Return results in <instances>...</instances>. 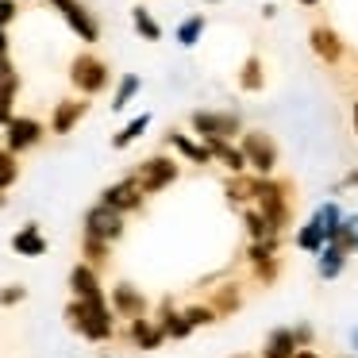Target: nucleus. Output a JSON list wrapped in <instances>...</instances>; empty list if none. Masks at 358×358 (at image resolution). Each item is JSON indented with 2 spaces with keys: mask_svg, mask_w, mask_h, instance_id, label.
<instances>
[{
  "mask_svg": "<svg viewBox=\"0 0 358 358\" xmlns=\"http://www.w3.org/2000/svg\"><path fill=\"white\" fill-rule=\"evenodd\" d=\"M247 231H250V239L255 243H266V239H273V231H270V224H266L262 216H258V208H247Z\"/></svg>",
  "mask_w": 358,
  "mask_h": 358,
  "instance_id": "obj_30",
  "label": "nucleus"
},
{
  "mask_svg": "<svg viewBox=\"0 0 358 358\" xmlns=\"http://www.w3.org/2000/svg\"><path fill=\"white\" fill-rule=\"evenodd\" d=\"M258 216L270 224V231H285L289 224V196H285V185H278V181L262 178L258 181Z\"/></svg>",
  "mask_w": 358,
  "mask_h": 358,
  "instance_id": "obj_2",
  "label": "nucleus"
},
{
  "mask_svg": "<svg viewBox=\"0 0 358 358\" xmlns=\"http://www.w3.org/2000/svg\"><path fill=\"white\" fill-rule=\"evenodd\" d=\"M162 339H166V335H162V327H158L155 320H147V316L131 320V343H135V347H143V350H155Z\"/></svg>",
  "mask_w": 358,
  "mask_h": 358,
  "instance_id": "obj_17",
  "label": "nucleus"
},
{
  "mask_svg": "<svg viewBox=\"0 0 358 358\" xmlns=\"http://www.w3.org/2000/svg\"><path fill=\"white\" fill-rule=\"evenodd\" d=\"M181 316L189 320V327H208V324H216V312H212V304H193V308H185Z\"/></svg>",
  "mask_w": 358,
  "mask_h": 358,
  "instance_id": "obj_34",
  "label": "nucleus"
},
{
  "mask_svg": "<svg viewBox=\"0 0 358 358\" xmlns=\"http://www.w3.org/2000/svg\"><path fill=\"white\" fill-rule=\"evenodd\" d=\"M24 296H27V289H24V285H4V289H0V304H4V308L20 304Z\"/></svg>",
  "mask_w": 358,
  "mask_h": 358,
  "instance_id": "obj_36",
  "label": "nucleus"
},
{
  "mask_svg": "<svg viewBox=\"0 0 358 358\" xmlns=\"http://www.w3.org/2000/svg\"><path fill=\"white\" fill-rule=\"evenodd\" d=\"M350 120H355V135H358V104H355V112H350Z\"/></svg>",
  "mask_w": 358,
  "mask_h": 358,
  "instance_id": "obj_42",
  "label": "nucleus"
},
{
  "mask_svg": "<svg viewBox=\"0 0 358 358\" xmlns=\"http://www.w3.org/2000/svg\"><path fill=\"white\" fill-rule=\"evenodd\" d=\"M85 239H101L112 247L116 239H124V216L104 208V204H93V208L85 212Z\"/></svg>",
  "mask_w": 358,
  "mask_h": 358,
  "instance_id": "obj_7",
  "label": "nucleus"
},
{
  "mask_svg": "<svg viewBox=\"0 0 358 358\" xmlns=\"http://www.w3.org/2000/svg\"><path fill=\"white\" fill-rule=\"evenodd\" d=\"M131 24H135V31H139L143 39H150V43L162 39V27L155 24V16H150V12L143 8V4H139V8H131Z\"/></svg>",
  "mask_w": 358,
  "mask_h": 358,
  "instance_id": "obj_25",
  "label": "nucleus"
},
{
  "mask_svg": "<svg viewBox=\"0 0 358 358\" xmlns=\"http://www.w3.org/2000/svg\"><path fill=\"white\" fill-rule=\"evenodd\" d=\"M201 31H204V16H189L185 24L178 27V43L181 47H193V43L201 39Z\"/></svg>",
  "mask_w": 358,
  "mask_h": 358,
  "instance_id": "obj_32",
  "label": "nucleus"
},
{
  "mask_svg": "<svg viewBox=\"0 0 358 358\" xmlns=\"http://www.w3.org/2000/svg\"><path fill=\"white\" fill-rule=\"evenodd\" d=\"M262 85H266V66H262L258 55H250L247 62H243V70H239V89L243 93H258Z\"/></svg>",
  "mask_w": 358,
  "mask_h": 358,
  "instance_id": "obj_20",
  "label": "nucleus"
},
{
  "mask_svg": "<svg viewBox=\"0 0 358 358\" xmlns=\"http://www.w3.org/2000/svg\"><path fill=\"white\" fill-rule=\"evenodd\" d=\"M343 262H347V255H339L335 247H320V278H324V281L339 278Z\"/></svg>",
  "mask_w": 358,
  "mask_h": 358,
  "instance_id": "obj_24",
  "label": "nucleus"
},
{
  "mask_svg": "<svg viewBox=\"0 0 358 358\" xmlns=\"http://www.w3.org/2000/svg\"><path fill=\"white\" fill-rule=\"evenodd\" d=\"M139 85H143V81L139 78H135V73H127V78L124 81H120V89H116V96H112V108H127V101H131V96L135 93H139Z\"/></svg>",
  "mask_w": 358,
  "mask_h": 358,
  "instance_id": "obj_31",
  "label": "nucleus"
},
{
  "mask_svg": "<svg viewBox=\"0 0 358 358\" xmlns=\"http://www.w3.org/2000/svg\"><path fill=\"white\" fill-rule=\"evenodd\" d=\"M50 8L62 12V20L73 27V35H81L85 43H96V35H101V27H96L93 12L81 4V0H50Z\"/></svg>",
  "mask_w": 358,
  "mask_h": 358,
  "instance_id": "obj_8",
  "label": "nucleus"
},
{
  "mask_svg": "<svg viewBox=\"0 0 358 358\" xmlns=\"http://www.w3.org/2000/svg\"><path fill=\"white\" fill-rule=\"evenodd\" d=\"M0 58H8V31L0 27Z\"/></svg>",
  "mask_w": 358,
  "mask_h": 358,
  "instance_id": "obj_39",
  "label": "nucleus"
},
{
  "mask_svg": "<svg viewBox=\"0 0 358 358\" xmlns=\"http://www.w3.org/2000/svg\"><path fill=\"white\" fill-rule=\"evenodd\" d=\"M16 96H8V93H0V127H8L12 120H16Z\"/></svg>",
  "mask_w": 358,
  "mask_h": 358,
  "instance_id": "obj_37",
  "label": "nucleus"
},
{
  "mask_svg": "<svg viewBox=\"0 0 358 358\" xmlns=\"http://www.w3.org/2000/svg\"><path fill=\"white\" fill-rule=\"evenodd\" d=\"M189 124H193V131L201 135L204 143H208V139H227V143H231L235 135H239V127H243L235 112H193Z\"/></svg>",
  "mask_w": 358,
  "mask_h": 358,
  "instance_id": "obj_6",
  "label": "nucleus"
},
{
  "mask_svg": "<svg viewBox=\"0 0 358 358\" xmlns=\"http://www.w3.org/2000/svg\"><path fill=\"white\" fill-rule=\"evenodd\" d=\"M70 81H73V89H78L81 96H93V93H101V89L108 85V66H104L96 55H78L70 62Z\"/></svg>",
  "mask_w": 358,
  "mask_h": 358,
  "instance_id": "obj_5",
  "label": "nucleus"
},
{
  "mask_svg": "<svg viewBox=\"0 0 358 358\" xmlns=\"http://www.w3.org/2000/svg\"><path fill=\"white\" fill-rule=\"evenodd\" d=\"M4 131H8V135H4V150H8V155L31 150L35 143L43 139V124H39V120H31V116H16Z\"/></svg>",
  "mask_w": 358,
  "mask_h": 358,
  "instance_id": "obj_9",
  "label": "nucleus"
},
{
  "mask_svg": "<svg viewBox=\"0 0 358 358\" xmlns=\"http://www.w3.org/2000/svg\"><path fill=\"white\" fill-rule=\"evenodd\" d=\"M312 224L320 227V231H324V243H327V235L335 231V227L343 224V212H339V204H324V208H316V216H312Z\"/></svg>",
  "mask_w": 358,
  "mask_h": 358,
  "instance_id": "obj_26",
  "label": "nucleus"
},
{
  "mask_svg": "<svg viewBox=\"0 0 358 358\" xmlns=\"http://www.w3.org/2000/svg\"><path fill=\"white\" fill-rule=\"evenodd\" d=\"M239 304H243V296H239V289H235V285H224L216 296H212V312H216V316H220V312H235Z\"/></svg>",
  "mask_w": 358,
  "mask_h": 358,
  "instance_id": "obj_29",
  "label": "nucleus"
},
{
  "mask_svg": "<svg viewBox=\"0 0 358 358\" xmlns=\"http://www.w3.org/2000/svg\"><path fill=\"white\" fill-rule=\"evenodd\" d=\"M66 324L73 327L78 335H85V339L93 343H104L112 339V331H116V316H112L108 301H73L66 304Z\"/></svg>",
  "mask_w": 358,
  "mask_h": 358,
  "instance_id": "obj_1",
  "label": "nucleus"
},
{
  "mask_svg": "<svg viewBox=\"0 0 358 358\" xmlns=\"http://www.w3.org/2000/svg\"><path fill=\"white\" fill-rule=\"evenodd\" d=\"M178 162L173 158H166V155H155V158H147V162H139V170L131 173L135 178V185L143 189V196H150V193H162L166 185H173L178 181Z\"/></svg>",
  "mask_w": 358,
  "mask_h": 358,
  "instance_id": "obj_4",
  "label": "nucleus"
},
{
  "mask_svg": "<svg viewBox=\"0 0 358 358\" xmlns=\"http://www.w3.org/2000/svg\"><path fill=\"white\" fill-rule=\"evenodd\" d=\"M343 185H358V170H355V173H347V178H343Z\"/></svg>",
  "mask_w": 358,
  "mask_h": 358,
  "instance_id": "obj_41",
  "label": "nucleus"
},
{
  "mask_svg": "<svg viewBox=\"0 0 358 358\" xmlns=\"http://www.w3.org/2000/svg\"><path fill=\"white\" fill-rule=\"evenodd\" d=\"M104 262H108V243H101V239H85V266L101 270Z\"/></svg>",
  "mask_w": 358,
  "mask_h": 358,
  "instance_id": "obj_35",
  "label": "nucleus"
},
{
  "mask_svg": "<svg viewBox=\"0 0 358 358\" xmlns=\"http://www.w3.org/2000/svg\"><path fill=\"white\" fill-rule=\"evenodd\" d=\"M89 112V101L81 96V101H58L55 104V120H50V131L55 135H70L73 127L81 124V116Z\"/></svg>",
  "mask_w": 358,
  "mask_h": 358,
  "instance_id": "obj_14",
  "label": "nucleus"
},
{
  "mask_svg": "<svg viewBox=\"0 0 358 358\" xmlns=\"http://www.w3.org/2000/svg\"><path fill=\"white\" fill-rule=\"evenodd\" d=\"M155 324L162 327L166 339H185V335L193 331V327H189V320L181 316V312H170V304H162V316H158Z\"/></svg>",
  "mask_w": 358,
  "mask_h": 358,
  "instance_id": "obj_22",
  "label": "nucleus"
},
{
  "mask_svg": "<svg viewBox=\"0 0 358 358\" xmlns=\"http://www.w3.org/2000/svg\"><path fill=\"white\" fill-rule=\"evenodd\" d=\"M296 355V339L289 327H278V331H270V339H266L262 347V358H293Z\"/></svg>",
  "mask_w": 358,
  "mask_h": 358,
  "instance_id": "obj_18",
  "label": "nucleus"
},
{
  "mask_svg": "<svg viewBox=\"0 0 358 358\" xmlns=\"http://www.w3.org/2000/svg\"><path fill=\"white\" fill-rule=\"evenodd\" d=\"M12 250H16V255H24V258L47 255V239H43L39 224H24V227H20V231L12 235Z\"/></svg>",
  "mask_w": 358,
  "mask_h": 358,
  "instance_id": "obj_16",
  "label": "nucleus"
},
{
  "mask_svg": "<svg viewBox=\"0 0 358 358\" xmlns=\"http://www.w3.org/2000/svg\"><path fill=\"white\" fill-rule=\"evenodd\" d=\"M101 204L104 208H112V212H135V208H143V189L135 185V178H124V181H116V185H108L101 193Z\"/></svg>",
  "mask_w": 358,
  "mask_h": 358,
  "instance_id": "obj_10",
  "label": "nucleus"
},
{
  "mask_svg": "<svg viewBox=\"0 0 358 358\" xmlns=\"http://www.w3.org/2000/svg\"><path fill=\"white\" fill-rule=\"evenodd\" d=\"M343 358H350V355H343Z\"/></svg>",
  "mask_w": 358,
  "mask_h": 358,
  "instance_id": "obj_45",
  "label": "nucleus"
},
{
  "mask_svg": "<svg viewBox=\"0 0 358 358\" xmlns=\"http://www.w3.org/2000/svg\"><path fill=\"white\" fill-rule=\"evenodd\" d=\"M166 143H170V147L178 150V155H185L189 162H196V166H204V162H208V150H204V143H193L189 135L170 131V135H166Z\"/></svg>",
  "mask_w": 358,
  "mask_h": 358,
  "instance_id": "obj_21",
  "label": "nucleus"
},
{
  "mask_svg": "<svg viewBox=\"0 0 358 358\" xmlns=\"http://www.w3.org/2000/svg\"><path fill=\"white\" fill-rule=\"evenodd\" d=\"M70 289H73V301H101L104 289H101V273L93 270V266L78 262L70 270Z\"/></svg>",
  "mask_w": 358,
  "mask_h": 358,
  "instance_id": "obj_13",
  "label": "nucleus"
},
{
  "mask_svg": "<svg viewBox=\"0 0 358 358\" xmlns=\"http://www.w3.org/2000/svg\"><path fill=\"white\" fill-rule=\"evenodd\" d=\"M16 0H0V27H8L12 20H16Z\"/></svg>",
  "mask_w": 358,
  "mask_h": 358,
  "instance_id": "obj_38",
  "label": "nucleus"
},
{
  "mask_svg": "<svg viewBox=\"0 0 358 358\" xmlns=\"http://www.w3.org/2000/svg\"><path fill=\"white\" fill-rule=\"evenodd\" d=\"M296 247H301V250H312V255H320V247H324V231H320V227L308 220V224L296 231Z\"/></svg>",
  "mask_w": 358,
  "mask_h": 358,
  "instance_id": "obj_28",
  "label": "nucleus"
},
{
  "mask_svg": "<svg viewBox=\"0 0 358 358\" xmlns=\"http://www.w3.org/2000/svg\"><path fill=\"white\" fill-rule=\"evenodd\" d=\"M258 181L262 178H243V173H235L231 181L224 185L227 201L231 204H247V201H258Z\"/></svg>",
  "mask_w": 358,
  "mask_h": 358,
  "instance_id": "obj_19",
  "label": "nucleus"
},
{
  "mask_svg": "<svg viewBox=\"0 0 358 358\" xmlns=\"http://www.w3.org/2000/svg\"><path fill=\"white\" fill-rule=\"evenodd\" d=\"M293 358H320V355H316V350H308V347H296Z\"/></svg>",
  "mask_w": 358,
  "mask_h": 358,
  "instance_id": "obj_40",
  "label": "nucleus"
},
{
  "mask_svg": "<svg viewBox=\"0 0 358 358\" xmlns=\"http://www.w3.org/2000/svg\"><path fill=\"white\" fill-rule=\"evenodd\" d=\"M239 150H243L247 170H255L258 178H270L273 166H278V143H273L266 131H247L243 143H239Z\"/></svg>",
  "mask_w": 358,
  "mask_h": 358,
  "instance_id": "obj_3",
  "label": "nucleus"
},
{
  "mask_svg": "<svg viewBox=\"0 0 358 358\" xmlns=\"http://www.w3.org/2000/svg\"><path fill=\"white\" fill-rule=\"evenodd\" d=\"M355 250H358V247H355Z\"/></svg>",
  "mask_w": 358,
  "mask_h": 358,
  "instance_id": "obj_47",
  "label": "nucleus"
},
{
  "mask_svg": "<svg viewBox=\"0 0 358 358\" xmlns=\"http://www.w3.org/2000/svg\"><path fill=\"white\" fill-rule=\"evenodd\" d=\"M16 89H20V73H16V66H12V58H0V93L16 96Z\"/></svg>",
  "mask_w": 358,
  "mask_h": 358,
  "instance_id": "obj_33",
  "label": "nucleus"
},
{
  "mask_svg": "<svg viewBox=\"0 0 358 358\" xmlns=\"http://www.w3.org/2000/svg\"><path fill=\"white\" fill-rule=\"evenodd\" d=\"M308 43H312V55L320 58V62H327V66H335L343 58V39H339V31L335 27H327V24H316L308 31Z\"/></svg>",
  "mask_w": 358,
  "mask_h": 358,
  "instance_id": "obj_11",
  "label": "nucleus"
},
{
  "mask_svg": "<svg viewBox=\"0 0 358 358\" xmlns=\"http://www.w3.org/2000/svg\"><path fill=\"white\" fill-rule=\"evenodd\" d=\"M296 4H320V0H296Z\"/></svg>",
  "mask_w": 358,
  "mask_h": 358,
  "instance_id": "obj_43",
  "label": "nucleus"
},
{
  "mask_svg": "<svg viewBox=\"0 0 358 358\" xmlns=\"http://www.w3.org/2000/svg\"><path fill=\"white\" fill-rule=\"evenodd\" d=\"M16 181H20V158L8 155V150H0V193L12 189Z\"/></svg>",
  "mask_w": 358,
  "mask_h": 358,
  "instance_id": "obj_27",
  "label": "nucleus"
},
{
  "mask_svg": "<svg viewBox=\"0 0 358 358\" xmlns=\"http://www.w3.org/2000/svg\"><path fill=\"white\" fill-rule=\"evenodd\" d=\"M147 127H150V116H147V112H143V116H135V120H131V124H127V127H120V131L112 135V147H116V150L131 147V143L139 139L143 131H147Z\"/></svg>",
  "mask_w": 358,
  "mask_h": 358,
  "instance_id": "obj_23",
  "label": "nucleus"
},
{
  "mask_svg": "<svg viewBox=\"0 0 358 358\" xmlns=\"http://www.w3.org/2000/svg\"><path fill=\"white\" fill-rule=\"evenodd\" d=\"M212 4H216V0H212Z\"/></svg>",
  "mask_w": 358,
  "mask_h": 358,
  "instance_id": "obj_46",
  "label": "nucleus"
},
{
  "mask_svg": "<svg viewBox=\"0 0 358 358\" xmlns=\"http://www.w3.org/2000/svg\"><path fill=\"white\" fill-rule=\"evenodd\" d=\"M204 150H208V162L216 158V162L224 166L227 173H243V170H247V162H243V150L235 147V143H227V139H208V143H204Z\"/></svg>",
  "mask_w": 358,
  "mask_h": 358,
  "instance_id": "obj_15",
  "label": "nucleus"
},
{
  "mask_svg": "<svg viewBox=\"0 0 358 358\" xmlns=\"http://www.w3.org/2000/svg\"><path fill=\"white\" fill-rule=\"evenodd\" d=\"M350 339H355V347H358V327H355V335H350Z\"/></svg>",
  "mask_w": 358,
  "mask_h": 358,
  "instance_id": "obj_44",
  "label": "nucleus"
},
{
  "mask_svg": "<svg viewBox=\"0 0 358 358\" xmlns=\"http://www.w3.org/2000/svg\"><path fill=\"white\" fill-rule=\"evenodd\" d=\"M112 316H124V320L147 316V301H143L139 289L127 285V281H120V285L112 289Z\"/></svg>",
  "mask_w": 358,
  "mask_h": 358,
  "instance_id": "obj_12",
  "label": "nucleus"
}]
</instances>
